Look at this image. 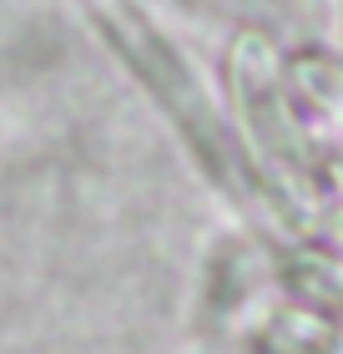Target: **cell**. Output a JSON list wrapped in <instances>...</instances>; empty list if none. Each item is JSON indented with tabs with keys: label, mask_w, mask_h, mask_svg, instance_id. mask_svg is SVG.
Masks as SVG:
<instances>
[{
	"label": "cell",
	"mask_w": 343,
	"mask_h": 354,
	"mask_svg": "<svg viewBox=\"0 0 343 354\" xmlns=\"http://www.w3.org/2000/svg\"><path fill=\"white\" fill-rule=\"evenodd\" d=\"M338 61H343V0H338Z\"/></svg>",
	"instance_id": "obj_3"
},
{
	"label": "cell",
	"mask_w": 343,
	"mask_h": 354,
	"mask_svg": "<svg viewBox=\"0 0 343 354\" xmlns=\"http://www.w3.org/2000/svg\"><path fill=\"white\" fill-rule=\"evenodd\" d=\"M86 30L106 46V56L132 76L146 106L167 122L177 147L192 157V167L207 177V187L268 243H313L288 203L268 187L248 147L227 122L222 96L207 86V76L187 61V51L167 36V26L146 10V0H71Z\"/></svg>",
	"instance_id": "obj_1"
},
{
	"label": "cell",
	"mask_w": 343,
	"mask_h": 354,
	"mask_svg": "<svg viewBox=\"0 0 343 354\" xmlns=\"http://www.w3.org/2000/svg\"><path fill=\"white\" fill-rule=\"evenodd\" d=\"M222 106L237 142L248 147L268 187L288 203L298 228L313 238L329 213V187H323L318 157L303 137L298 106L288 82V46L268 26H237L222 51Z\"/></svg>",
	"instance_id": "obj_2"
}]
</instances>
